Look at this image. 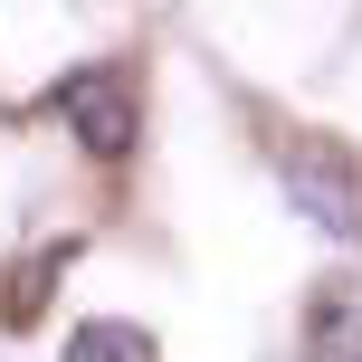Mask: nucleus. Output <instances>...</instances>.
I'll return each mask as SVG.
<instances>
[{
  "instance_id": "1",
  "label": "nucleus",
  "mask_w": 362,
  "mask_h": 362,
  "mask_svg": "<svg viewBox=\"0 0 362 362\" xmlns=\"http://www.w3.org/2000/svg\"><path fill=\"white\" fill-rule=\"evenodd\" d=\"M276 172H286V200L325 238H362V163L334 144V134H296V144L276 153Z\"/></svg>"
},
{
  "instance_id": "2",
  "label": "nucleus",
  "mask_w": 362,
  "mask_h": 362,
  "mask_svg": "<svg viewBox=\"0 0 362 362\" xmlns=\"http://www.w3.org/2000/svg\"><path fill=\"white\" fill-rule=\"evenodd\" d=\"M48 105L67 115V134L95 153V163H124V153H134V134H144V115H134V76L115 67V57H95V67L57 76V86H48Z\"/></svg>"
},
{
  "instance_id": "3",
  "label": "nucleus",
  "mask_w": 362,
  "mask_h": 362,
  "mask_svg": "<svg viewBox=\"0 0 362 362\" xmlns=\"http://www.w3.org/2000/svg\"><path fill=\"white\" fill-rule=\"evenodd\" d=\"M305 362H362V276H325V286H315Z\"/></svg>"
},
{
  "instance_id": "4",
  "label": "nucleus",
  "mask_w": 362,
  "mask_h": 362,
  "mask_svg": "<svg viewBox=\"0 0 362 362\" xmlns=\"http://www.w3.org/2000/svg\"><path fill=\"white\" fill-rule=\"evenodd\" d=\"M67 362H153V334H134V325H76Z\"/></svg>"
}]
</instances>
